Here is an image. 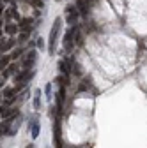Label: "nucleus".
Returning a JSON list of instances; mask_svg holds the SVG:
<instances>
[{
    "instance_id": "f257e3e1",
    "label": "nucleus",
    "mask_w": 147,
    "mask_h": 148,
    "mask_svg": "<svg viewBox=\"0 0 147 148\" xmlns=\"http://www.w3.org/2000/svg\"><path fill=\"white\" fill-rule=\"evenodd\" d=\"M60 28H62V20H60V18H57V20L53 21V27L50 30V39H48V51L51 55L55 53V44H57V35H59Z\"/></svg>"
},
{
    "instance_id": "f03ea898",
    "label": "nucleus",
    "mask_w": 147,
    "mask_h": 148,
    "mask_svg": "<svg viewBox=\"0 0 147 148\" xmlns=\"http://www.w3.org/2000/svg\"><path fill=\"white\" fill-rule=\"evenodd\" d=\"M76 32H78L76 25H73V27L66 32V35H64V49H66V51H71L73 46H75V35H76Z\"/></svg>"
},
{
    "instance_id": "7ed1b4c3",
    "label": "nucleus",
    "mask_w": 147,
    "mask_h": 148,
    "mask_svg": "<svg viewBox=\"0 0 147 148\" xmlns=\"http://www.w3.org/2000/svg\"><path fill=\"white\" fill-rule=\"evenodd\" d=\"M66 21L69 25H76V21H78V7H75V5H67L66 7Z\"/></svg>"
},
{
    "instance_id": "20e7f679",
    "label": "nucleus",
    "mask_w": 147,
    "mask_h": 148,
    "mask_svg": "<svg viewBox=\"0 0 147 148\" xmlns=\"http://www.w3.org/2000/svg\"><path fill=\"white\" fill-rule=\"evenodd\" d=\"M53 145L55 148H62V136H60V122L55 120L53 125Z\"/></svg>"
},
{
    "instance_id": "39448f33",
    "label": "nucleus",
    "mask_w": 147,
    "mask_h": 148,
    "mask_svg": "<svg viewBox=\"0 0 147 148\" xmlns=\"http://www.w3.org/2000/svg\"><path fill=\"white\" fill-rule=\"evenodd\" d=\"M35 58H37V53H35L34 49H30V51L25 55V58H23V65H25V69H30V67L35 64Z\"/></svg>"
},
{
    "instance_id": "423d86ee",
    "label": "nucleus",
    "mask_w": 147,
    "mask_h": 148,
    "mask_svg": "<svg viewBox=\"0 0 147 148\" xmlns=\"http://www.w3.org/2000/svg\"><path fill=\"white\" fill-rule=\"evenodd\" d=\"M30 134H32V138H34V139L39 136V123H37V122H34V123L30 125Z\"/></svg>"
},
{
    "instance_id": "0eeeda50",
    "label": "nucleus",
    "mask_w": 147,
    "mask_h": 148,
    "mask_svg": "<svg viewBox=\"0 0 147 148\" xmlns=\"http://www.w3.org/2000/svg\"><path fill=\"white\" fill-rule=\"evenodd\" d=\"M34 108L39 109L41 108V90H35V97H34Z\"/></svg>"
},
{
    "instance_id": "6e6552de",
    "label": "nucleus",
    "mask_w": 147,
    "mask_h": 148,
    "mask_svg": "<svg viewBox=\"0 0 147 148\" xmlns=\"http://www.w3.org/2000/svg\"><path fill=\"white\" fill-rule=\"evenodd\" d=\"M9 62H11V57H6V55H2V57H0V71L6 69V67L9 65Z\"/></svg>"
},
{
    "instance_id": "1a4fd4ad",
    "label": "nucleus",
    "mask_w": 147,
    "mask_h": 148,
    "mask_svg": "<svg viewBox=\"0 0 147 148\" xmlns=\"http://www.w3.org/2000/svg\"><path fill=\"white\" fill-rule=\"evenodd\" d=\"M6 32H7L9 35H14V34L18 32V27L12 25V23H7V25H6Z\"/></svg>"
},
{
    "instance_id": "9d476101",
    "label": "nucleus",
    "mask_w": 147,
    "mask_h": 148,
    "mask_svg": "<svg viewBox=\"0 0 147 148\" xmlns=\"http://www.w3.org/2000/svg\"><path fill=\"white\" fill-rule=\"evenodd\" d=\"M14 94H16V88H6L4 90V97H7V99H12Z\"/></svg>"
},
{
    "instance_id": "9b49d317",
    "label": "nucleus",
    "mask_w": 147,
    "mask_h": 148,
    "mask_svg": "<svg viewBox=\"0 0 147 148\" xmlns=\"http://www.w3.org/2000/svg\"><path fill=\"white\" fill-rule=\"evenodd\" d=\"M44 95H46L48 101H51V85H50V83L44 86Z\"/></svg>"
},
{
    "instance_id": "f8f14e48",
    "label": "nucleus",
    "mask_w": 147,
    "mask_h": 148,
    "mask_svg": "<svg viewBox=\"0 0 147 148\" xmlns=\"http://www.w3.org/2000/svg\"><path fill=\"white\" fill-rule=\"evenodd\" d=\"M2 11H4V5H2V2H0V14H2Z\"/></svg>"
},
{
    "instance_id": "ddd939ff",
    "label": "nucleus",
    "mask_w": 147,
    "mask_h": 148,
    "mask_svg": "<svg viewBox=\"0 0 147 148\" xmlns=\"http://www.w3.org/2000/svg\"><path fill=\"white\" fill-rule=\"evenodd\" d=\"M0 136H4V131H2V127H0Z\"/></svg>"
},
{
    "instance_id": "4468645a",
    "label": "nucleus",
    "mask_w": 147,
    "mask_h": 148,
    "mask_svg": "<svg viewBox=\"0 0 147 148\" xmlns=\"http://www.w3.org/2000/svg\"><path fill=\"white\" fill-rule=\"evenodd\" d=\"M27 148H34V145H28V146H27Z\"/></svg>"
}]
</instances>
